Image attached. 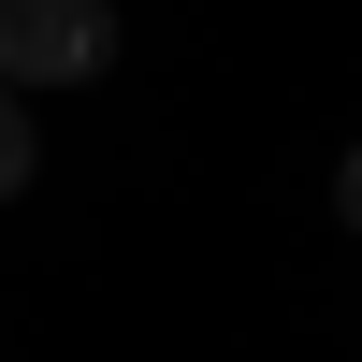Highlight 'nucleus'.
I'll return each instance as SVG.
<instances>
[{
  "label": "nucleus",
  "instance_id": "obj_1",
  "mask_svg": "<svg viewBox=\"0 0 362 362\" xmlns=\"http://www.w3.org/2000/svg\"><path fill=\"white\" fill-rule=\"evenodd\" d=\"M116 58V0H0V87H102Z\"/></svg>",
  "mask_w": 362,
  "mask_h": 362
},
{
  "label": "nucleus",
  "instance_id": "obj_2",
  "mask_svg": "<svg viewBox=\"0 0 362 362\" xmlns=\"http://www.w3.org/2000/svg\"><path fill=\"white\" fill-rule=\"evenodd\" d=\"M29 174H44V131H29V102H15V87H0V203H15Z\"/></svg>",
  "mask_w": 362,
  "mask_h": 362
},
{
  "label": "nucleus",
  "instance_id": "obj_3",
  "mask_svg": "<svg viewBox=\"0 0 362 362\" xmlns=\"http://www.w3.org/2000/svg\"><path fill=\"white\" fill-rule=\"evenodd\" d=\"M334 203H348V232H362V145H348V174H334Z\"/></svg>",
  "mask_w": 362,
  "mask_h": 362
}]
</instances>
